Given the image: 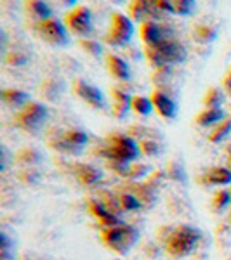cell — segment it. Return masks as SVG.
I'll use <instances>...</instances> for the list:
<instances>
[{
  "label": "cell",
  "mask_w": 231,
  "mask_h": 260,
  "mask_svg": "<svg viewBox=\"0 0 231 260\" xmlns=\"http://www.w3.org/2000/svg\"><path fill=\"white\" fill-rule=\"evenodd\" d=\"M145 56L146 61L150 62V66L158 70V68H170V66L186 61L188 52L181 42L174 39H167L155 45H145Z\"/></svg>",
  "instance_id": "cell-1"
},
{
  "label": "cell",
  "mask_w": 231,
  "mask_h": 260,
  "mask_svg": "<svg viewBox=\"0 0 231 260\" xmlns=\"http://www.w3.org/2000/svg\"><path fill=\"white\" fill-rule=\"evenodd\" d=\"M98 153L104 156L108 163H132L139 156V144L125 134H111L106 137V146Z\"/></svg>",
  "instance_id": "cell-2"
},
{
  "label": "cell",
  "mask_w": 231,
  "mask_h": 260,
  "mask_svg": "<svg viewBox=\"0 0 231 260\" xmlns=\"http://www.w3.org/2000/svg\"><path fill=\"white\" fill-rule=\"evenodd\" d=\"M201 238L200 229L193 225H178L165 240V251L172 258H181L190 255L196 248Z\"/></svg>",
  "instance_id": "cell-3"
},
{
  "label": "cell",
  "mask_w": 231,
  "mask_h": 260,
  "mask_svg": "<svg viewBox=\"0 0 231 260\" xmlns=\"http://www.w3.org/2000/svg\"><path fill=\"white\" fill-rule=\"evenodd\" d=\"M101 240H103L104 246H108L115 253H127L129 250L136 245L139 240V231L129 224H119L111 225V228H104L101 231Z\"/></svg>",
  "instance_id": "cell-4"
},
{
  "label": "cell",
  "mask_w": 231,
  "mask_h": 260,
  "mask_svg": "<svg viewBox=\"0 0 231 260\" xmlns=\"http://www.w3.org/2000/svg\"><path fill=\"white\" fill-rule=\"evenodd\" d=\"M47 116H49V111L44 104L30 101V103L24 104L18 111V115H16V118H14V123H16V127H19L21 130H24V132L37 134L44 127Z\"/></svg>",
  "instance_id": "cell-5"
},
{
  "label": "cell",
  "mask_w": 231,
  "mask_h": 260,
  "mask_svg": "<svg viewBox=\"0 0 231 260\" xmlns=\"http://www.w3.org/2000/svg\"><path fill=\"white\" fill-rule=\"evenodd\" d=\"M49 146L66 154H80L89 142V136L82 128H68L63 134H54L47 139Z\"/></svg>",
  "instance_id": "cell-6"
},
{
  "label": "cell",
  "mask_w": 231,
  "mask_h": 260,
  "mask_svg": "<svg viewBox=\"0 0 231 260\" xmlns=\"http://www.w3.org/2000/svg\"><path fill=\"white\" fill-rule=\"evenodd\" d=\"M134 35V23L129 16L122 12H113L110 18V26L104 35V42L111 47H124L131 42Z\"/></svg>",
  "instance_id": "cell-7"
},
{
  "label": "cell",
  "mask_w": 231,
  "mask_h": 260,
  "mask_svg": "<svg viewBox=\"0 0 231 260\" xmlns=\"http://www.w3.org/2000/svg\"><path fill=\"white\" fill-rule=\"evenodd\" d=\"M33 30L42 40L47 42L49 45H54V47H66L70 44L68 28L56 18H49L33 24Z\"/></svg>",
  "instance_id": "cell-8"
},
{
  "label": "cell",
  "mask_w": 231,
  "mask_h": 260,
  "mask_svg": "<svg viewBox=\"0 0 231 260\" xmlns=\"http://www.w3.org/2000/svg\"><path fill=\"white\" fill-rule=\"evenodd\" d=\"M65 26L78 37H89L92 33V16L85 6H77L65 14Z\"/></svg>",
  "instance_id": "cell-9"
},
{
  "label": "cell",
  "mask_w": 231,
  "mask_h": 260,
  "mask_svg": "<svg viewBox=\"0 0 231 260\" xmlns=\"http://www.w3.org/2000/svg\"><path fill=\"white\" fill-rule=\"evenodd\" d=\"M73 94L77 95L78 99H82L85 104H89L91 108H94V110H104V106H106L103 92H101L98 87L87 83L85 80H75Z\"/></svg>",
  "instance_id": "cell-10"
},
{
  "label": "cell",
  "mask_w": 231,
  "mask_h": 260,
  "mask_svg": "<svg viewBox=\"0 0 231 260\" xmlns=\"http://www.w3.org/2000/svg\"><path fill=\"white\" fill-rule=\"evenodd\" d=\"M139 37L141 40L145 42V45H155L158 42H163L167 39H172L169 37V30L165 26H162L158 21H145L139 26Z\"/></svg>",
  "instance_id": "cell-11"
},
{
  "label": "cell",
  "mask_w": 231,
  "mask_h": 260,
  "mask_svg": "<svg viewBox=\"0 0 231 260\" xmlns=\"http://www.w3.org/2000/svg\"><path fill=\"white\" fill-rule=\"evenodd\" d=\"M151 103H153V108L157 110L158 115L165 120H174L176 115H178V104L174 103V99L170 95H167L165 92L162 90H153L150 95Z\"/></svg>",
  "instance_id": "cell-12"
},
{
  "label": "cell",
  "mask_w": 231,
  "mask_h": 260,
  "mask_svg": "<svg viewBox=\"0 0 231 260\" xmlns=\"http://www.w3.org/2000/svg\"><path fill=\"white\" fill-rule=\"evenodd\" d=\"M129 18L134 21H139V23H145V21H151V19L153 21L162 19L150 0H131V4H129Z\"/></svg>",
  "instance_id": "cell-13"
},
{
  "label": "cell",
  "mask_w": 231,
  "mask_h": 260,
  "mask_svg": "<svg viewBox=\"0 0 231 260\" xmlns=\"http://www.w3.org/2000/svg\"><path fill=\"white\" fill-rule=\"evenodd\" d=\"M89 210L92 215L98 219V222L103 228H111V225H119L122 224L120 215L113 213L110 208H106L99 200H89Z\"/></svg>",
  "instance_id": "cell-14"
},
{
  "label": "cell",
  "mask_w": 231,
  "mask_h": 260,
  "mask_svg": "<svg viewBox=\"0 0 231 260\" xmlns=\"http://www.w3.org/2000/svg\"><path fill=\"white\" fill-rule=\"evenodd\" d=\"M111 113L115 118L122 120L131 110L132 104V95H129L125 90H120L119 87H111Z\"/></svg>",
  "instance_id": "cell-15"
},
{
  "label": "cell",
  "mask_w": 231,
  "mask_h": 260,
  "mask_svg": "<svg viewBox=\"0 0 231 260\" xmlns=\"http://www.w3.org/2000/svg\"><path fill=\"white\" fill-rule=\"evenodd\" d=\"M24 14L33 21V24L52 18V11L45 0H24Z\"/></svg>",
  "instance_id": "cell-16"
},
{
  "label": "cell",
  "mask_w": 231,
  "mask_h": 260,
  "mask_svg": "<svg viewBox=\"0 0 231 260\" xmlns=\"http://www.w3.org/2000/svg\"><path fill=\"white\" fill-rule=\"evenodd\" d=\"M200 182L205 186H226V184H231V170L226 167H212L204 172Z\"/></svg>",
  "instance_id": "cell-17"
},
{
  "label": "cell",
  "mask_w": 231,
  "mask_h": 260,
  "mask_svg": "<svg viewBox=\"0 0 231 260\" xmlns=\"http://www.w3.org/2000/svg\"><path fill=\"white\" fill-rule=\"evenodd\" d=\"M63 92H65V83L56 77H49L40 83V95L47 101V103L57 101L63 95Z\"/></svg>",
  "instance_id": "cell-18"
},
{
  "label": "cell",
  "mask_w": 231,
  "mask_h": 260,
  "mask_svg": "<svg viewBox=\"0 0 231 260\" xmlns=\"http://www.w3.org/2000/svg\"><path fill=\"white\" fill-rule=\"evenodd\" d=\"M106 70L110 73V77L117 78V80H129L131 78L129 64L122 57L115 56V54H108L106 56Z\"/></svg>",
  "instance_id": "cell-19"
},
{
  "label": "cell",
  "mask_w": 231,
  "mask_h": 260,
  "mask_svg": "<svg viewBox=\"0 0 231 260\" xmlns=\"http://www.w3.org/2000/svg\"><path fill=\"white\" fill-rule=\"evenodd\" d=\"M75 175H77V180L82 184V186L92 187L103 179V174L92 165H85V163H80V165L75 167Z\"/></svg>",
  "instance_id": "cell-20"
},
{
  "label": "cell",
  "mask_w": 231,
  "mask_h": 260,
  "mask_svg": "<svg viewBox=\"0 0 231 260\" xmlns=\"http://www.w3.org/2000/svg\"><path fill=\"white\" fill-rule=\"evenodd\" d=\"M224 118H226V115L222 108H205L204 111H200L198 115H196L195 121L200 127H214V125L221 123Z\"/></svg>",
  "instance_id": "cell-21"
},
{
  "label": "cell",
  "mask_w": 231,
  "mask_h": 260,
  "mask_svg": "<svg viewBox=\"0 0 231 260\" xmlns=\"http://www.w3.org/2000/svg\"><path fill=\"white\" fill-rule=\"evenodd\" d=\"M0 98H2L4 103L11 108H23L24 104L30 103V95L23 90L18 89H4L0 92Z\"/></svg>",
  "instance_id": "cell-22"
},
{
  "label": "cell",
  "mask_w": 231,
  "mask_h": 260,
  "mask_svg": "<svg viewBox=\"0 0 231 260\" xmlns=\"http://www.w3.org/2000/svg\"><path fill=\"white\" fill-rule=\"evenodd\" d=\"M131 192L136 194L137 198L141 200V203L145 205H151L155 201V191H153V186L150 182L146 184H141V182H134L131 184Z\"/></svg>",
  "instance_id": "cell-23"
},
{
  "label": "cell",
  "mask_w": 231,
  "mask_h": 260,
  "mask_svg": "<svg viewBox=\"0 0 231 260\" xmlns=\"http://www.w3.org/2000/svg\"><path fill=\"white\" fill-rule=\"evenodd\" d=\"M191 37H193V40L200 42V44H211L212 40H216L217 31H216V28L207 26V24H196L191 31Z\"/></svg>",
  "instance_id": "cell-24"
},
{
  "label": "cell",
  "mask_w": 231,
  "mask_h": 260,
  "mask_svg": "<svg viewBox=\"0 0 231 260\" xmlns=\"http://www.w3.org/2000/svg\"><path fill=\"white\" fill-rule=\"evenodd\" d=\"M131 110L139 116H148L153 111V103H151L150 98H145V95H132Z\"/></svg>",
  "instance_id": "cell-25"
},
{
  "label": "cell",
  "mask_w": 231,
  "mask_h": 260,
  "mask_svg": "<svg viewBox=\"0 0 231 260\" xmlns=\"http://www.w3.org/2000/svg\"><path fill=\"white\" fill-rule=\"evenodd\" d=\"M117 198H119L120 208L124 212H134V210H139L142 207L141 200L136 194H132V192H120Z\"/></svg>",
  "instance_id": "cell-26"
},
{
  "label": "cell",
  "mask_w": 231,
  "mask_h": 260,
  "mask_svg": "<svg viewBox=\"0 0 231 260\" xmlns=\"http://www.w3.org/2000/svg\"><path fill=\"white\" fill-rule=\"evenodd\" d=\"M229 132H231V118H224L221 123L216 125V128H214L211 134H209V141L217 144V142H221L222 139H226V137L229 136Z\"/></svg>",
  "instance_id": "cell-27"
},
{
  "label": "cell",
  "mask_w": 231,
  "mask_h": 260,
  "mask_svg": "<svg viewBox=\"0 0 231 260\" xmlns=\"http://www.w3.org/2000/svg\"><path fill=\"white\" fill-rule=\"evenodd\" d=\"M222 103H224V94H222L221 89L217 87H211L204 95V104L205 108H222Z\"/></svg>",
  "instance_id": "cell-28"
},
{
  "label": "cell",
  "mask_w": 231,
  "mask_h": 260,
  "mask_svg": "<svg viewBox=\"0 0 231 260\" xmlns=\"http://www.w3.org/2000/svg\"><path fill=\"white\" fill-rule=\"evenodd\" d=\"M174 14L178 16H191L196 11L195 0H170Z\"/></svg>",
  "instance_id": "cell-29"
},
{
  "label": "cell",
  "mask_w": 231,
  "mask_h": 260,
  "mask_svg": "<svg viewBox=\"0 0 231 260\" xmlns=\"http://www.w3.org/2000/svg\"><path fill=\"white\" fill-rule=\"evenodd\" d=\"M212 207H214V210H217V212H222L224 208L231 207V191H226V189L217 191L216 194H214Z\"/></svg>",
  "instance_id": "cell-30"
},
{
  "label": "cell",
  "mask_w": 231,
  "mask_h": 260,
  "mask_svg": "<svg viewBox=\"0 0 231 260\" xmlns=\"http://www.w3.org/2000/svg\"><path fill=\"white\" fill-rule=\"evenodd\" d=\"M139 149L142 154H146V156H157V154L162 153V146L160 142L153 141V139H145L139 142Z\"/></svg>",
  "instance_id": "cell-31"
},
{
  "label": "cell",
  "mask_w": 231,
  "mask_h": 260,
  "mask_svg": "<svg viewBox=\"0 0 231 260\" xmlns=\"http://www.w3.org/2000/svg\"><path fill=\"white\" fill-rule=\"evenodd\" d=\"M16 158H18V161H21V163H28V165H33V163H39L42 156H40V153L37 149L26 148V149L19 151Z\"/></svg>",
  "instance_id": "cell-32"
},
{
  "label": "cell",
  "mask_w": 231,
  "mask_h": 260,
  "mask_svg": "<svg viewBox=\"0 0 231 260\" xmlns=\"http://www.w3.org/2000/svg\"><path fill=\"white\" fill-rule=\"evenodd\" d=\"M0 246H2V260H9L14 255V243L11 241V238L7 236L6 231H2L0 234Z\"/></svg>",
  "instance_id": "cell-33"
},
{
  "label": "cell",
  "mask_w": 231,
  "mask_h": 260,
  "mask_svg": "<svg viewBox=\"0 0 231 260\" xmlns=\"http://www.w3.org/2000/svg\"><path fill=\"white\" fill-rule=\"evenodd\" d=\"M80 47L83 52H87V54H91L92 57H98L103 54V47H101V44H98V42H94V40H80Z\"/></svg>",
  "instance_id": "cell-34"
},
{
  "label": "cell",
  "mask_w": 231,
  "mask_h": 260,
  "mask_svg": "<svg viewBox=\"0 0 231 260\" xmlns=\"http://www.w3.org/2000/svg\"><path fill=\"white\" fill-rule=\"evenodd\" d=\"M167 175H169L170 179L178 180V182H184V180H186V175H184L183 167L179 165V163H176V161H170L169 163V169H167Z\"/></svg>",
  "instance_id": "cell-35"
},
{
  "label": "cell",
  "mask_w": 231,
  "mask_h": 260,
  "mask_svg": "<svg viewBox=\"0 0 231 260\" xmlns=\"http://www.w3.org/2000/svg\"><path fill=\"white\" fill-rule=\"evenodd\" d=\"M6 62H7V64H11V66H23V64H26V62H28V57L24 56V54H21V52H11L9 56L6 57Z\"/></svg>",
  "instance_id": "cell-36"
},
{
  "label": "cell",
  "mask_w": 231,
  "mask_h": 260,
  "mask_svg": "<svg viewBox=\"0 0 231 260\" xmlns=\"http://www.w3.org/2000/svg\"><path fill=\"white\" fill-rule=\"evenodd\" d=\"M222 89H224L226 94L231 98V66H229V70L226 71L224 78H222Z\"/></svg>",
  "instance_id": "cell-37"
},
{
  "label": "cell",
  "mask_w": 231,
  "mask_h": 260,
  "mask_svg": "<svg viewBox=\"0 0 231 260\" xmlns=\"http://www.w3.org/2000/svg\"><path fill=\"white\" fill-rule=\"evenodd\" d=\"M60 2L63 4V6L71 7V9H73V6H75V4H77V0H60Z\"/></svg>",
  "instance_id": "cell-38"
},
{
  "label": "cell",
  "mask_w": 231,
  "mask_h": 260,
  "mask_svg": "<svg viewBox=\"0 0 231 260\" xmlns=\"http://www.w3.org/2000/svg\"><path fill=\"white\" fill-rule=\"evenodd\" d=\"M228 163H229V170H231V144L228 146Z\"/></svg>",
  "instance_id": "cell-39"
},
{
  "label": "cell",
  "mask_w": 231,
  "mask_h": 260,
  "mask_svg": "<svg viewBox=\"0 0 231 260\" xmlns=\"http://www.w3.org/2000/svg\"><path fill=\"white\" fill-rule=\"evenodd\" d=\"M229 191H231V189H229ZM229 220H231V213H229Z\"/></svg>",
  "instance_id": "cell-40"
},
{
  "label": "cell",
  "mask_w": 231,
  "mask_h": 260,
  "mask_svg": "<svg viewBox=\"0 0 231 260\" xmlns=\"http://www.w3.org/2000/svg\"><path fill=\"white\" fill-rule=\"evenodd\" d=\"M113 260H120V258H113Z\"/></svg>",
  "instance_id": "cell-41"
}]
</instances>
